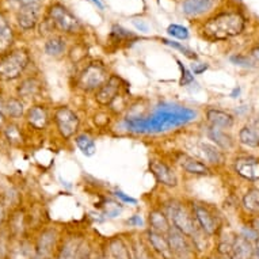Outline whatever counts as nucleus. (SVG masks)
Listing matches in <instances>:
<instances>
[{"label":"nucleus","mask_w":259,"mask_h":259,"mask_svg":"<svg viewBox=\"0 0 259 259\" xmlns=\"http://www.w3.org/2000/svg\"><path fill=\"white\" fill-rule=\"evenodd\" d=\"M167 33L171 35V37H174V38L178 39H187L189 38V29L187 27H183L181 25H170L167 27Z\"/></svg>","instance_id":"4c0bfd02"},{"label":"nucleus","mask_w":259,"mask_h":259,"mask_svg":"<svg viewBox=\"0 0 259 259\" xmlns=\"http://www.w3.org/2000/svg\"><path fill=\"white\" fill-rule=\"evenodd\" d=\"M230 60L236 65H240V67H244V68H252L254 67V64L244 56H231Z\"/></svg>","instance_id":"37998d69"},{"label":"nucleus","mask_w":259,"mask_h":259,"mask_svg":"<svg viewBox=\"0 0 259 259\" xmlns=\"http://www.w3.org/2000/svg\"><path fill=\"white\" fill-rule=\"evenodd\" d=\"M227 259H252L254 258V243L247 240L239 235L235 236L234 244H232V250L230 255L225 256Z\"/></svg>","instance_id":"6ab92c4d"},{"label":"nucleus","mask_w":259,"mask_h":259,"mask_svg":"<svg viewBox=\"0 0 259 259\" xmlns=\"http://www.w3.org/2000/svg\"><path fill=\"white\" fill-rule=\"evenodd\" d=\"M113 196H114L117 200H119V202H121V204L137 205L136 198H133V197L127 196V194H125L122 190H114V191H113Z\"/></svg>","instance_id":"ea45409f"},{"label":"nucleus","mask_w":259,"mask_h":259,"mask_svg":"<svg viewBox=\"0 0 259 259\" xmlns=\"http://www.w3.org/2000/svg\"><path fill=\"white\" fill-rule=\"evenodd\" d=\"M6 213H5V208H3V205L0 202V225L3 224V221H5Z\"/></svg>","instance_id":"603ef678"},{"label":"nucleus","mask_w":259,"mask_h":259,"mask_svg":"<svg viewBox=\"0 0 259 259\" xmlns=\"http://www.w3.org/2000/svg\"><path fill=\"white\" fill-rule=\"evenodd\" d=\"M148 168L159 185L167 187V189L178 187V175L174 168L168 166L166 161L160 160V159H149Z\"/></svg>","instance_id":"9b49d317"},{"label":"nucleus","mask_w":259,"mask_h":259,"mask_svg":"<svg viewBox=\"0 0 259 259\" xmlns=\"http://www.w3.org/2000/svg\"><path fill=\"white\" fill-rule=\"evenodd\" d=\"M75 144L84 156L91 157L97 153V144H95V140L90 133H77L75 136Z\"/></svg>","instance_id":"393cba45"},{"label":"nucleus","mask_w":259,"mask_h":259,"mask_svg":"<svg viewBox=\"0 0 259 259\" xmlns=\"http://www.w3.org/2000/svg\"><path fill=\"white\" fill-rule=\"evenodd\" d=\"M26 121L35 131H44V129H47L49 121H51L49 111L42 105H35V106L30 107L26 113Z\"/></svg>","instance_id":"2eb2a0df"},{"label":"nucleus","mask_w":259,"mask_h":259,"mask_svg":"<svg viewBox=\"0 0 259 259\" xmlns=\"http://www.w3.org/2000/svg\"><path fill=\"white\" fill-rule=\"evenodd\" d=\"M6 137H7V140L11 143V144H19L22 141V133L21 129L18 127V125L15 123H10L7 125V127L5 129Z\"/></svg>","instance_id":"f704fd0d"},{"label":"nucleus","mask_w":259,"mask_h":259,"mask_svg":"<svg viewBox=\"0 0 259 259\" xmlns=\"http://www.w3.org/2000/svg\"><path fill=\"white\" fill-rule=\"evenodd\" d=\"M208 137L209 140H212L214 145H217L220 149H231L234 147V140L230 135H227L223 129L216 126H208Z\"/></svg>","instance_id":"b1692460"},{"label":"nucleus","mask_w":259,"mask_h":259,"mask_svg":"<svg viewBox=\"0 0 259 259\" xmlns=\"http://www.w3.org/2000/svg\"><path fill=\"white\" fill-rule=\"evenodd\" d=\"M167 240H168V244H170L171 254H172V258L178 259H189L190 255L193 254V244H191L190 239L187 238L186 235L182 234L181 231H178L175 227L171 225L170 231L167 232Z\"/></svg>","instance_id":"f8f14e48"},{"label":"nucleus","mask_w":259,"mask_h":259,"mask_svg":"<svg viewBox=\"0 0 259 259\" xmlns=\"http://www.w3.org/2000/svg\"><path fill=\"white\" fill-rule=\"evenodd\" d=\"M214 5V0H183L182 13L187 17H197L208 13Z\"/></svg>","instance_id":"5701e85b"},{"label":"nucleus","mask_w":259,"mask_h":259,"mask_svg":"<svg viewBox=\"0 0 259 259\" xmlns=\"http://www.w3.org/2000/svg\"><path fill=\"white\" fill-rule=\"evenodd\" d=\"M171 225L185 234L189 239L194 238L200 232V227L193 216L190 204H185L179 200H168L163 205Z\"/></svg>","instance_id":"7ed1b4c3"},{"label":"nucleus","mask_w":259,"mask_h":259,"mask_svg":"<svg viewBox=\"0 0 259 259\" xmlns=\"http://www.w3.org/2000/svg\"><path fill=\"white\" fill-rule=\"evenodd\" d=\"M243 206L251 213H259V189H250L243 197Z\"/></svg>","instance_id":"2f4dec72"},{"label":"nucleus","mask_w":259,"mask_h":259,"mask_svg":"<svg viewBox=\"0 0 259 259\" xmlns=\"http://www.w3.org/2000/svg\"><path fill=\"white\" fill-rule=\"evenodd\" d=\"M30 64L29 53L23 49L9 52L0 57V79L2 80H15L23 75Z\"/></svg>","instance_id":"39448f33"},{"label":"nucleus","mask_w":259,"mask_h":259,"mask_svg":"<svg viewBox=\"0 0 259 259\" xmlns=\"http://www.w3.org/2000/svg\"><path fill=\"white\" fill-rule=\"evenodd\" d=\"M198 117L194 109L170 101H161L145 115H129L122 119L123 129L133 135H161L186 126Z\"/></svg>","instance_id":"f257e3e1"},{"label":"nucleus","mask_w":259,"mask_h":259,"mask_svg":"<svg viewBox=\"0 0 259 259\" xmlns=\"http://www.w3.org/2000/svg\"><path fill=\"white\" fill-rule=\"evenodd\" d=\"M42 90V81L38 77L29 76L18 84L17 94L19 98H34Z\"/></svg>","instance_id":"412c9836"},{"label":"nucleus","mask_w":259,"mask_h":259,"mask_svg":"<svg viewBox=\"0 0 259 259\" xmlns=\"http://www.w3.org/2000/svg\"><path fill=\"white\" fill-rule=\"evenodd\" d=\"M5 117H6L5 102H3V101H2V98H0V125L5 122Z\"/></svg>","instance_id":"3c124183"},{"label":"nucleus","mask_w":259,"mask_h":259,"mask_svg":"<svg viewBox=\"0 0 259 259\" xmlns=\"http://www.w3.org/2000/svg\"><path fill=\"white\" fill-rule=\"evenodd\" d=\"M126 223L131 225V227H143V225H144V221H143L141 216H139V214H133V216H131L126 220Z\"/></svg>","instance_id":"49530a36"},{"label":"nucleus","mask_w":259,"mask_h":259,"mask_svg":"<svg viewBox=\"0 0 259 259\" xmlns=\"http://www.w3.org/2000/svg\"><path fill=\"white\" fill-rule=\"evenodd\" d=\"M35 255L34 247L27 242H19L9 252V259H33Z\"/></svg>","instance_id":"cd10ccee"},{"label":"nucleus","mask_w":259,"mask_h":259,"mask_svg":"<svg viewBox=\"0 0 259 259\" xmlns=\"http://www.w3.org/2000/svg\"><path fill=\"white\" fill-rule=\"evenodd\" d=\"M91 252H93V248L90 247L89 243L85 242V240H83L75 259H91Z\"/></svg>","instance_id":"79ce46f5"},{"label":"nucleus","mask_w":259,"mask_h":259,"mask_svg":"<svg viewBox=\"0 0 259 259\" xmlns=\"http://www.w3.org/2000/svg\"><path fill=\"white\" fill-rule=\"evenodd\" d=\"M240 235L244 239H247V240H250L251 243H255L259 239V232L256 230H254L252 227H244V228H242Z\"/></svg>","instance_id":"a19ab883"},{"label":"nucleus","mask_w":259,"mask_h":259,"mask_svg":"<svg viewBox=\"0 0 259 259\" xmlns=\"http://www.w3.org/2000/svg\"><path fill=\"white\" fill-rule=\"evenodd\" d=\"M60 247V235L55 228H47L35 240L34 251L38 259H55Z\"/></svg>","instance_id":"1a4fd4ad"},{"label":"nucleus","mask_w":259,"mask_h":259,"mask_svg":"<svg viewBox=\"0 0 259 259\" xmlns=\"http://www.w3.org/2000/svg\"><path fill=\"white\" fill-rule=\"evenodd\" d=\"M111 38H114L115 41H123V39H131L135 38V34L127 31L126 29H123L122 26L114 25L111 27V33H110Z\"/></svg>","instance_id":"c9c22d12"},{"label":"nucleus","mask_w":259,"mask_h":259,"mask_svg":"<svg viewBox=\"0 0 259 259\" xmlns=\"http://www.w3.org/2000/svg\"><path fill=\"white\" fill-rule=\"evenodd\" d=\"M177 161L181 168L187 174L197 175V177H205V175L212 174V170L209 168L208 164H205L204 161L198 160L196 157L186 155V153H179Z\"/></svg>","instance_id":"4468645a"},{"label":"nucleus","mask_w":259,"mask_h":259,"mask_svg":"<svg viewBox=\"0 0 259 259\" xmlns=\"http://www.w3.org/2000/svg\"><path fill=\"white\" fill-rule=\"evenodd\" d=\"M33 259H38V258H37V256H35V255H34V258H33Z\"/></svg>","instance_id":"6e6d98bb"},{"label":"nucleus","mask_w":259,"mask_h":259,"mask_svg":"<svg viewBox=\"0 0 259 259\" xmlns=\"http://www.w3.org/2000/svg\"><path fill=\"white\" fill-rule=\"evenodd\" d=\"M133 23V26H135V27H136L137 30H139V31H143V33H145V31H148V25H147V23H145L144 21H140V19H135V21L132 22Z\"/></svg>","instance_id":"de8ad7c7"},{"label":"nucleus","mask_w":259,"mask_h":259,"mask_svg":"<svg viewBox=\"0 0 259 259\" xmlns=\"http://www.w3.org/2000/svg\"><path fill=\"white\" fill-rule=\"evenodd\" d=\"M161 42L164 44V45H167V47H171L172 49H177V51H179L183 56H185V57H187V59L194 60V61L198 59V56L196 55V52H193L191 49H189L187 47L182 45L181 42H177V41H172V39H166V38H161Z\"/></svg>","instance_id":"473e14b6"},{"label":"nucleus","mask_w":259,"mask_h":259,"mask_svg":"<svg viewBox=\"0 0 259 259\" xmlns=\"http://www.w3.org/2000/svg\"><path fill=\"white\" fill-rule=\"evenodd\" d=\"M91 2H93L94 5L97 6V7H98L99 10L105 9V6H103V3H102V2H101V0H91Z\"/></svg>","instance_id":"864d4df0"},{"label":"nucleus","mask_w":259,"mask_h":259,"mask_svg":"<svg viewBox=\"0 0 259 259\" xmlns=\"http://www.w3.org/2000/svg\"><path fill=\"white\" fill-rule=\"evenodd\" d=\"M177 63H178V67H179V69H181V79H179V85H181V87H187V85L191 84V83L194 81V75H193V72H191V71H189V69H187L186 67L183 65L181 60H177Z\"/></svg>","instance_id":"e433bc0d"},{"label":"nucleus","mask_w":259,"mask_h":259,"mask_svg":"<svg viewBox=\"0 0 259 259\" xmlns=\"http://www.w3.org/2000/svg\"><path fill=\"white\" fill-rule=\"evenodd\" d=\"M85 56H87V48H85V45H76L69 52V59H71L73 64L83 61L85 59Z\"/></svg>","instance_id":"58836bf2"},{"label":"nucleus","mask_w":259,"mask_h":259,"mask_svg":"<svg viewBox=\"0 0 259 259\" xmlns=\"http://www.w3.org/2000/svg\"><path fill=\"white\" fill-rule=\"evenodd\" d=\"M239 141L248 148H258L259 135L250 126H244L239 132Z\"/></svg>","instance_id":"7c9ffc66"},{"label":"nucleus","mask_w":259,"mask_h":259,"mask_svg":"<svg viewBox=\"0 0 259 259\" xmlns=\"http://www.w3.org/2000/svg\"><path fill=\"white\" fill-rule=\"evenodd\" d=\"M110 76L109 68L102 61H91L79 72L75 79V87L81 93L95 94Z\"/></svg>","instance_id":"20e7f679"},{"label":"nucleus","mask_w":259,"mask_h":259,"mask_svg":"<svg viewBox=\"0 0 259 259\" xmlns=\"http://www.w3.org/2000/svg\"><path fill=\"white\" fill-rule=\"evenodd\" d=\"M10 231L11 234L15 235V236H19V235L23 234L25 231V217L22 213H15L11 219V223H10Z\"/></svg>","instance_id":"72a5a7b5"},{"label":"nucleus","mask_w":259,"mask_h":259,"mask_svg":"<svg viewBox=\"0 0 259 259\" xmlns=\"http://www.w3.org/2000/svg\"><path fill=\"white\" fill-rule=\"evenodd\" d=\"M91 259H107L106 250H98V251H93L91 252Z\"/></svg>","instance_id":"09e8293b"},{"label":"nucleus","mask_w":259,"mask_h":259,"mask_svg":"<svg viewBox=\"0 0 259 259\" xmlns=\"http://www.w3.org/2000/svg\"><path fill=\"white\" fill-rule=\"evenodd\" d=\"M45 53L51 57H60L65 53L67 44L63 37H52L45 42Z\"/></svg>","instance_id":"c85d7f7f"},{"label":"nucleus","mask_w":259,"mask_h":259,"mask_svg":"<svg viewBox=\"0 0 259 259\" xmlns=\"http://www.w3.org/2000/svg\"><path fill=\"white\" fill-rule=\"evenodd\" d=\"M145 238H147V242L149 243V246L153 248V251L160 255L161 258L172 259L170 244H168V240H167L166 235L157 234L155 231L147 230V232H145Z\"/></svg>","instance_id":"dca6fc26"},{"label":"nucleus","mask_w":259,"mask_h":259,"mask_svg":"<svg viewBox=\"0 0 259 259\" xmlns=\"http://www.w3.org/2000/svg\"><path fill=\"white\" fill-rule=\"evenodd\" d=\"M191 69L194 75H202L205 71H208L209 65L206 63H193L191 64Z\"/></svg>","instance_id":"a18cd8bd"},{"label":"nucleus","mask_w":259,"mask_h":259,"mask_svg":"<svg viewBox=\"0 0 259 259\" xmlns=\"http://www.w3.org/2000/svg\"><path fill=\"white\" fill-rule=\"evenodd\" d=\"M5 113L10 118H21L22 115L25 114V106H23L21 98L13 97V98L7 99L5 102Z\"/></svg>","instance_id":"c756f323"},{"label":"nucleus","mask_w":259,"mask_h":259,"mask_svg":"<svg viewBox=\"0 0 259 259\" xmlns=\"http://www.w3.org/2000/svg\"><path fill=\"white\" fill-rule=\"evenodd\" d=\"M41 7H31V6H21L18 11L17 19L22 29L30 30L35 27L38 22V13Z\"/></svg>","instance_id":"4be33fe9"},{"label":"nucleus","mask_w":259,"mask_h":259,"mask_svg":"<svg viewBox=\"0 0 259 259\" xmlns=\"http://www.w3.org/2000/svg\"><path fill=\"white\" fill-rule=\"evenodd\" d=\"M191 212L196 219L197 224L200 227V230L204 232L208 238L219 235L221 230V221L220 217L217 216L216 212L213 210L209 205L204 202H190Z\"/></svg>","instance_id":"0eeeda50"},{"label":"nucleus","mask_w":259,"mask_h":259,"mask_svg":"<svg viewBox=\"0 0 259 259\" xmlns=\"http://www.w3.org/2000/svg\"><path fill=\"white\" fill-rule=\"evenodd\" d=\"M205 117L210 126L220 127V129H230L235 123L234 115L216 107H209L208 110L205 111Z\"/></svg>","instance_id":"f3484780"},{"label":"nucleus","mask_w":259,"mask_h":259,"mask_svg":"<svg viewBox=\"0 0 259 259\" xmlns=\"http://www.w3.org/2000/svg\"><path fill=\"white\" fill-rule=\"evenodd\" d=\"M49 19H51L52 25L68 34H75L77 31H80L83 27L80 21L68 9H65L63 5H59V3L51 6Z\"/></svg>","instance_id":"6e6552de"},{"label":"nucleus","mask_w":259,"mask_h":259,"mask_svg":"<svg viewBox=\"0 0 259 259\" xmlns=\"http://www.w3.org/2000/svg\"><path fill=\"white\" fill-rule=\"evenodd\" d=\"M84 239L79 236H69L65 240L60 243L59 250L56 254L55 259H75L77 255V251L80 248L81 243Z\"/></svg>","instance_id":"aec40b11"},{"label":"nucleus","mask_w":259,"mask_h":259,"mask_svg":"<svg viewBox=\"0 0 259 259\" xmlns=\"http://www.w3.org/2000/svg\"><path fill=\"white\" fill-rule=\"evenodd\" d=\"M246 19L240 13H220L205 22L202 27L205 38L210 41H225L242 34Z\"/></svg>","instance_id":"f03ea898"},{"label":"nucleus","mask_w":259,"mask_h":259,"mask_svg":"<svg viewBox=\"0 0 259 259\" xmlns=\"http://www.w3.org/2000/svg\"><path fill=\"white\" fill-rule=\"evenodd\" d=\"M234 170L247 181H259V159L252 156L238 157L234 161Z\"/></svg>","instance_id":"ddd939ff"},{"label":"nucleus","mask_w":259,"mask_h":259,"mask_svg":"<svg viewBox=\"0 0 259 259\" xmlns=\"http://www.w3.org/2000/svg\"><path fill=\"white\" fill-rule=\"evenodd\" d=\"M111 119V115L107 114V113H105V111H101V113H98V114H95V117H94V122H95V125L98 127H101V122L103 121V123L105 125H109V122H110Z\"/></svg>","instance_id":"c03bdc74"},{"label":"nucleus","mask_w":259,"mask_h":259,"mask_svg":"<svg viewBox=\"0 0 259 259\" xmlns=\"http://www.w3.org/2000/svg\"><path fill=\"white\" fill-rule=\"evenodd\" d=\"M250 55H251V57H252V60H254L255 63L259 64V47H255L254 49H251Z\"/></svg>","instance_id":"8fccbe9b"},{"label":"nucleus","mask_w":259,"mask_h":259,"mask_svg":"<svg viewBox=\"0 0 259 259\" xmlns=\"http://www.w3.org/2000/svg\"><path fill=\"white\" fill-rule=\"evenodd\" d=\"M201 151L209 164L221 166L224 163V152L217 145L210 144V143H201Z\"/></svg>","instance_id":"a878e982"},{"label":"nucleus","mask_w":259,"mask_h":259,"mask_svg":"<svg viewBox=\"0 0 259 259\" xmlns=\"http://www.w3.org/2000/svg\"><path fill=\"white\" fill-rule=\"evenodd\" d=\"M240 94V89H235L232 93H231V97L232 98H238V95Z\"/></svg>","instance_id":"5fc2aeb1"},{"label":"nucleus","mask_w":259,"mask_h":259,"mask_svg":"<svg viewBox=\"0 0 259 259\" xmlns=\"http://www.w3.org/2000/svg\"><path fill=\"white\" fill-rule=\"evenodd\" d=\"M14 42V33L10 25L0 17V57L9 53L10 48Z\"/></svg>","instance_id":"bb28decb"},{"label":"nucleus","mask_w":259,"mask_h":259,"mask_svg":"<svg viewBox=\"0 0 259 259\" xmlns=\"http://www.w3.org/2000/svg\"><path fill=\"white\" fill-rule=\"evenodd\" d=\"M148 230L155 231L157 234L167 235L170 231L171 223L167 217L166 212L161 208H153L148 213Z\"/></svg>","instance_id":"a211bd4d"},{"label":"nucleus","mask_w":259,"mask_h":259,"mask_svg":"<svg viewBox=\"0 0 259 259\" xmlns=\"http://www.w3.org/2000/svg\"><path fill=\"white\" fill-rule=\"evenodd\" d=\"M125 85H126V83L118 75H111L109 80L94 94V99L99 106L109 107L122 94Z\"/></svg>","instance_id":"9d476101"},{"label":"nucleus","mask_w":259,"mask_h":259,"mask_svg":"<svg viewBox=\"0 0 259 259\" xmlns=\"http://www.w3.org/2000/svg\"><path fill=\"white\" fill-rule=\"evenodd\" d=\"M53 121L56 123V129L64 140L75 139L79 129H80V117L76 111L69 106L56 107L53 113Z\"/></svg>","instance_id":"423d86ee"}]
</instances>
